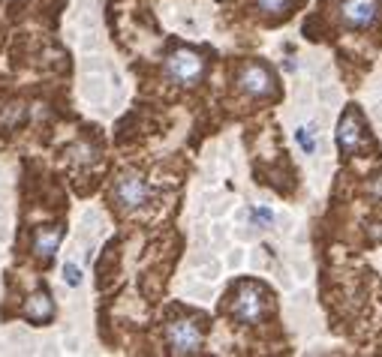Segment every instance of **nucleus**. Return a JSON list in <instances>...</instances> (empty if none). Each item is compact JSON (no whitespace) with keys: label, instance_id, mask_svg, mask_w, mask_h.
I'll return each instance as SVG.
<instances>
[{"label":"nucleus","instance_id":"nucleus-1","mask_svg":"<svg viewBox=\"0 0 382 357\" xmlns=\"http://www.w3.org/2000/svg\"><path fill=\"white\" fill-rule=\"evenodd\" d=\"M166 72H169V78L178 81V85H196V81L205 76V60H202V54H196L190 49H178V51L169 54Z\"/></svg>","mask_w":382,"mask_h":357},{"label":"nucleus","instance_id":"nucleus-2","mask_svg":"<svg viewBox=\"0 0 382 357\" xmlns=\"http://www.w3.org/2000/svg\"><path fill=\"white\" fill-rule=\"evenodd\" d=\"M262 313H265V291H262L256 282H244L232 300V315L238 318L241 324H256Z\"/></svg>","mask_w":382,"mask_h":357},{"label":"nucleus","instance_id":"nucleus-3","mask_svg":"<svg viewBox=\"0 0 382 357\" xmlns=\"http://www.w3.org/2000/svg\"><path fill=\"white\" fill-rule=\"evenodd\" d=\"M166 340L172 354H199L202 351V331L190 318H175L166 327Z\"/></svg>","mask_w":382,"mask_h":357},{"label":"nucleus","instance_id":"nucleus-4","mask_svg":"<svg viewBox=\"0 0 382 357\" xmlns=\"http://www.w3.org/2000/svg\"><path fill=\"white\" fill-rule=\"evenodd\" d=\"M379 18V3L376 0H343L340 6V24L349 31H365V27L376 24Z\"/></svg>","mask_w":382,"mask_h":357},{"label":"nucleus","instance_id":"nucleus-5","mask_svg":"<svg viewBox=\"0 0 382 357\" xmlns=\"http://www.w3.org/2000/svg\"><path fill=\"white\" fill-rule=\"evenodd\" d=\"M148 195H151V189H148V183H144V177L133 175V171L115 183V198H117V204L126 207V210L142 207L144 201H148Z\"/></svg>","mask_w":382,"mask_h":357},{"label":"nucleus","instance_id":"nucleus-6","mask_svg":"<svg viewBox=\"0 0 382 357\" xmlns=\"http://www.w3.org/2000/svg\"><path fill=\"white\" fill-rule=\"evenodd\" d=\"M238 87L247 96L262 99V96H268L271 90H274V78H271V72L262 67V63H247V67L238 72Z\"/></svg>","mask_w":382,"mask_h":357},{"label":"nucleus","instance_id":"nucleus-7","mask_svg":"<svg viewBox=\"0 0 382 357\" xmlns=\"http://www.w3.org/2000/svg\"><path fill=\"white\" fill-rule=\"evenodd\" d=\"M338 148L340 153H356L361 148V117L356 108H349L338 123Z\"/></svg>","mask_w":382,"mask_h":357},{"label":"nucleus","instance_id":"nucleus-8","mask_svg":"<svg viewBox=\"0 0 382 357\" xmlns=\"http://www.w3.org/2000/svg\"><path fill=\"white\" fill-rule=\"evenodd\" d=\"M60 237H63V228L60 225L36 228V234H33V255L42 264H49L54 259V252H58V246H60Z\"/></svg>","mask_w":382,"mask_h":357},{"label":"nucleus","instance_id":"nucleus-9","mask_svg":"<svg viewBox=\"0 0 382 357\" xmlns=\"http://www.w3.org/2000/svg\"><path fill=\"white\" fill-rule=\"evenodd\" d=\"M22 315L27 318V322H33V324L51 322V318H54V300H51V295H49V291H36V295H31V297L24 300Z\"/></svg>","mask_w":382,"mask_h":357},{"label":"nucleus","instance_id":"nucleus-10","mask_svg":"<svg viewBox=\"0 0 382 357\" xmlns=\"http://www.w3.org/2000/svg\"><path fill=\"white\" fill-rule=\"evenodd\" d=\"M292 6V0H256V9L265 15H283Z\"/></svg>","mask_w":382,"mask_h":357},{"label":"nucleus","instance_id":"nucleus-11","mask_svg":"<svg viewBox=\"0 0 382 357\" xmlns=\"http://www.w3.org/2000/svg\"><path fill=\"white\" fill-rule=\"evenodd\" d=\"M63 279H67V286L78 288V286H81V270H78L72 261H67V264H63Z\"/></svg>","mask_w":382,"mask_h":357},{"label":"nucleus","instance_id":"nucleus-12","mask_svg":"<svg viewBox=\"0 0 382 357\" xmlns=\"http://www.w3.org/2000/svg\"><path fill=\"white\" fill-rule=\"evenodd\" d=\"M295 139H298V144H301V148L310 153L313 150V139H310V130H307V126H301V130L295 132Z\"/></svg>","mask_w":382,"mask_h":357},{"label":"nucleus","instance_id":"nucleus-13","mask_svg":"<svg viewBox=\"0 0 382 357\" xmlns=\"http://www.w3.org/2000/svg\"><path fill=\"white\" fill-rule=\"evenodd\" d=\"M253 219H259V223H271V219H274V214H271L268 207H259V210H253Z\"/></svg>","mask_w":382,"mask_h":357},{"label":"nucleus","instance_id":"nucleus-14","mask_svg":"<svg viewBox=\"0 0 382 357\" xmlns=\"http://www.w3.org/2000/svg\"><path fill=\"white\" fill-rule=\"evenodd\" d=\"M370 195H376V198H382V175L370 183Z\"/></svg>","mask_w":382,"mask_h":357}]
</instances>
